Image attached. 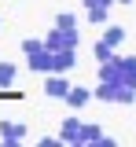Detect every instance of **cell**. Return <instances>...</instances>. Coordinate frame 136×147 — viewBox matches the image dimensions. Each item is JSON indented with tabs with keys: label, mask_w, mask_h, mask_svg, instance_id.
Wrapping results in <instances>:
<instances>
[{
	"label": "cell",
	"mask_w": 136,
	"mask_h": 147,
	"mask_svg": "<svg viewBox=\"0 0 136 147\" xmlns=\"http://www.w3.org/2000/svg\"><path fill=\"white\" fill-rule=\"evenodd\" d=\"M103 40H107V44H110V48H118V44H121V40H125V30H121V26H110V30H107V33H103Z\"/></svg>",
	"instance_id": "cell-12"
},
{
	"label": "cell",
	"mask_w": 136,
	"mask_h": 147,
	"mask_svg": "<svg viewBox=\"0 0 136 147\" xmlns=\"http://www.w3.org/2000/svg\"><path fill=\"white\" fill-rule=\"evenodd\" d=\"M118 88H121V85H110V81H99L96 88H92V96H96V99H103V103H114V99H118Z\"/></svg>",
	"instance_id": "cell-9"
},
{
	"label": "cell",
	"mask_w": 136,
	"mask_h": 147,
	"mask_svg": "<svg viewBox=\"0 0 136 147\" xmlns=\"http://www.w3.org/2000/svg\"><path fill=\"white\" fill-rule=\"evenodd\" d=\"M77 140H81L85 147H96L99 140H103V129H99L96 121H81V136H77Z\"/></svg>",
	"instance_id": "cell-8"
},
{
	"label": "cell",
	"mask_w": 136,
	"mask_h": 147,
	"mask_svg": "<svg viewBox=\"0 0 136 147\" xmlns=\"http://www.w3.org/2000/svg\"><path fill=\"white\" fill-rule=\"evenodd\" d=\"M88 99H92V88H88V85H77V88L70 85V92H66V99H63V103H66V107H74V110H81Z\"/></svg>",
	"instance_id": "cell-4"
},
{
	"label": "cell",
	"mask_w": 136,
	"mask_h": 147,
	"mask_svg": "<svg viewBox=\"0 0 136 147\" xmlns=\"http://www.w3.org/2000/svg\"><path fill=\"white\" fill-rule=\"evenodd\" d=\"M15 63H0V92H7L11 85H15Z\"/></svg>",
	"instance_id": "cell-10"
},
{
	"label": "cell",
	"mask_w": 136,
	"mask_h": 147,
	"mask_svg": "<svg viewBox=\"0 0 136 147\" xmlns=\"http://www.w3.org/2000/svg\"><path fill=\"white\" fill-rule=\"evenodd\" d=\"M19 48H22V55H33V52H40V48H44V40H37V37H26Z\"/></svg>",
	"instance_id": "cell-15"
},
{
	"label": "cell",
	"mask_w": 136,
	"mask_h": 147,
	"mask_svg": "<svg viewBox=\"0 0 136 147\" xmlns=\"http://www.w3.org/2000/svg\"><path fill=\"white\" fill-rule=\"evenodd\" d=\"M85 7H99V0H85Z\"/></svg>",
	"instance_id": "cell-17"
},
{
	"label": "cell",
	"mask_w": 136,
	"mask_h": 147,
	"mask_svg": "<svg viewBox=\"0 0 136 147\" xmlns=\"http://www.w3.org/2000/svg\"><path fill=\"white\" fill-rule=\"evenodd\" d=\"M26 136H30V129L22 125V121H0V144H4V147L22 144Z\"/></svg>",
	"instance_id": "cell-2"
},
{
	"label": "cell",
	"mask_w": 136,
	"mask_h": 147,
	"mask_svg": "<svg viewBox=\"0 0 136 147\" xmlns=\"http://www.w3.org/2000/svg\"><path fill=\"white\" fill-rule=\"evenodd\" d=\"M110 18V7H88V22H96V26H103Z\"/></svg>",
	"instance_id": "cell-14"
},
{
	"label": "cell",
	"mask_w": 136,
	"mask_h": 147,
	"mask_svg": "<svg viewBox=\"0 0 136 147\" xmlns=\"http://www.w3.org/2000/svg\"><path fill=\"white\" fill-rule=\"evenodd\" d=\"M110 4H114V0H99V7H110Z\"/></svg>",
	"instance_id": "cell-18"
},
{
	"label": "cell",
	"mask_w": 136,
	"mask_h": 147,
	"mask_svg": "<svg viewBox=\"0 0 136 147\" xmlns=\"http://www.w3.org/2000/svg\"><path fill=\"white\" fill-rule=\"evenodd\" d=\"M110 55H114V48H110L107 40H96V59H99V63H107Z\"/></svg>",
	"instance_id": "cell-16"
},
{
	"label": "cell",
	"mask_w": 136,
	"mask_h": 147,
	"mask_svg": "<svg viewBox=\"0 0 136 147\" xmlns=\"http://www.w3.org/2000/svg\"><path fill=\"white\" fill-rule=\"evenodd\" d=\"M114 4H133V0H114Z\"/></svg>",
	"instance_id": "cell-19"
},
{
	"label": "cell",
	"mask_w": 136,
	"mask_h": 147,
	"mask_svg": "<svg viewBox=\"0 0 136 147\" xmlns=\"http://www.w3.org/2000/svg\"><path fill=\"white\" fill-rule=\"evenodd\" d=\"M114 103H121V107H133V103H136V88H125V85H121Z\"/></svg>",
	"instance_id": "cell-13"
},
{
	"label": "cell",
	"mask_w": 136,
	"mask_h": 147,
	"mask_svg": "<svg viewBox=\"0 0 136 147\" xmlns=\"http://www.w3.org/2000/svg\"><path fill=\"white\" fill-rule=\"evenodd\" d=\"M77 44H81V37L77 30H52V33L44 37V48L55 55V52H77Z\"/></svg>",
	"instance_id": "cell-1"
},
{
	"label": "cell",
	"mask_w": 136,
	"mask_h": 147,
	"mask_svg": "<svg viewBox=\"0 0 136 147\" xmlns=\"http://www.w3.org/2000/svg\"><path fill=\"white\" fill-rule=\"evenodd\" d=\"M26 63H30V70H33V74H52V52H48V48L26 55Z\"/></svg>",
	"instance_id": "cell-5"
},
{
	"label": "cell",
	"mask_w": 136,
	"mask_h": 147,
	"mask_svg": "<svg viewBox=\"0 0 136 147\" xmlns=\"http://www.w3.org/2000/svg\"><path fill=\"white\" fill-rule=\"evenodd\" d=\"M66 92H70L66 74H48V77H44V96H52V99H66Z\"/></svg>",
	"instance_id": "cell-3"
},
{
	"label": "cell",
	"mask_w": 136,
	"mask_h": 147,
	"mask_svg": "<svg viewBox=\"0 0 136 147\" xmlns=\"http://www.w3.org/2000/svg\"><path fill=\"white\" fill-rule=\"evenodd\" d=\"M81 121L77 118H66L63 125H59V144H81Z\"/></svg>",
	"instance_id": "cell-7"
},
{
	"label": "cell",
	"mask_w": 136,
	"mask_h": 147,
	"mask_svg": "<svg viewBox=\"0 0 136 147\" xmlns=\"http://www.w3.org/2000/svg\"><path fill=\"white\" fill-rule=\"evenodd\" d=\"M77 66V52H55L52 55V74H70Z\"/></svg>",
	"instance_id": "cell-6"
},
{
	"label": "cell",
	"mask_w": 136,
	"mask_h": 147,
	"mask_svg": "<svg viewBox=\"0 0 136 147\" xmlns=\"http://www.w3.org/2000/svg\"><path fill=\"white\" fill-rule=\"evenodd\" d=\"M55 30H77V15L74 11H59L55 15Z\"/></svg>",
	"instance_id": "cell-11"
}]
</instances>
